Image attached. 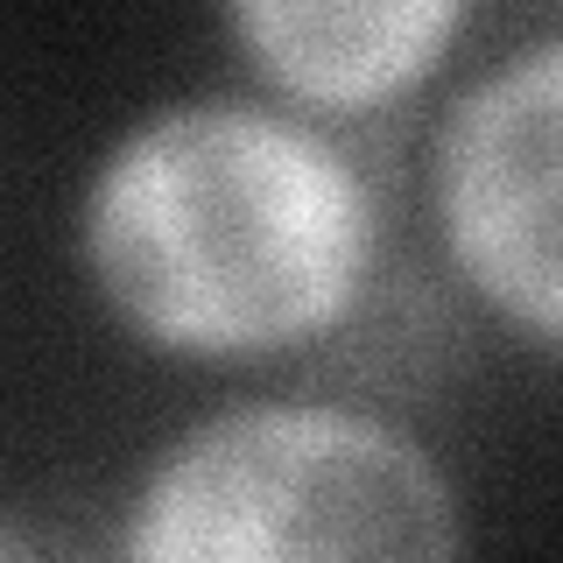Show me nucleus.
<instances>
[{
  "instance_id": "1",
  "label": "nucleus",
  "mask_w": 563,
  "mask_h": 563,
  "mask_svg": "<svg viewBox=\"0 0 563 563\" xmlns=\"http://www.w3.org/2000/svg\"><path fill=\"white\" fill-rule=\"evenodd\" d=\"M78 275L169 366H275L374 303L387 205L360 148L268 92H176L99 148Z\"/></svg>"
},
{
  "instance_id": "2",
  "label": "nucleus",
  "mask_w": 563,
  "mask_h": 563,
  "mask_svg": "<svg viewBox=\"0 0 563 563\" xmlns=\"http://www.w3.org/2000/svg\"><path fill=\"white\" fill-rule=\"evenodd\" d=\"M465 493L401 416L254 395L155 444L113 563H465Z\"/></svg>"
},
{
  "instance_id": "5",
  "label": "nucleus",
  "mask_w": 563,
  "mask_h": 563,
  "mask_svg": "<svg viewBox=\"0 0 563 563\" xmlns=\"http://www.w3.org/2000/svg\"><path fill=\"white\" fill-rule=\"evenodd\" d=\"M0 563H43V550H35L22 515H8V528H0Z\"/></svg>"
},
{
  "instance_id": "4",
  "label": "nucleus",
  "mask_w": 563,
  "mask_h": 563,
  "mask_svg": "<svg viewBox=\"0 0 563 563\" xmlns=\"http://www.w3.org/2000/svg\"><path fill=\"white\" fill-rule=\"evenodd\" d=\"M254 92L310 120H366L444 78L479 8L465 0H240L219 14Z\"/></svg>"
},
{
  "instance_id": "3",
  "label": "nucleus",
  "mask_w": 563,
  "mask_h": 563,
  "mask_svg": "<svg viewBox=\"0 0 563 563\" xmlns=\"http://www.w3.org/2000/svg\"><path fill=\"white\" fill-rule=\"evenodd\" d=\"M422 211L457 289L521 352L563 366V22L507 43L444 99Z\"/></svg>"
}]
</instances>
